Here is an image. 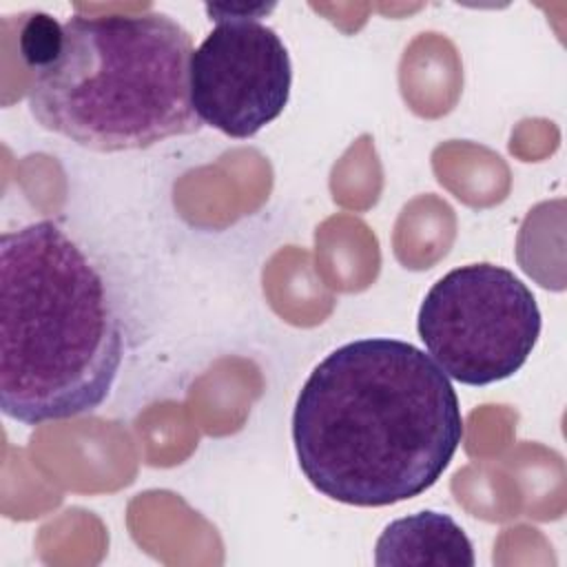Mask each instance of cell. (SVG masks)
I'll return each instance as SVG.
<instances>
[{
  "mask_svg": "<svg viewBox=\"0 0 567 567\" xmlns=\"http://www.w3.org/2000/svg\"><path fill=\"white\" fill-rule=\"evenodd\" d=\"M272 9L206 4L215 29L190 58V102L202 120L246 140L277 120L290 97L292 64L275 29L259 22Z\"/></svg>",
  "mask_w": 567,
  "mask_h": 567,
  "instance_id": "obj_5",
  "label": "cell"
},
{
  "mask_svg": "<svg viewBox=\"0 0 567 567\" xmlns=\"http://www.w3.org/2000/svg\"><path fill=\"white\" fill-rule=\"evenodd\" d=\"M463 441L450 377L416 346L370 337L326 354L292 412L308 483L354 507H383L430 489Z\"/></svg>",
  "mask_w": 567,
  "mask_h": 567,
  "instance_id": "obj_1",
  "label": "cell"
},
{
  "mask_svg": "<svg viewBox=\"0 0 567 567\" xmlns=\"http://www.w3.org/2000/svg\"><path fill=\"white\" fill-rule=\"evenodd\" d=\"M416 330L427 354L450 379L489 385L525 365L540 337V310L512 270L467 264L427 290Z\"/></svg>",
  "mask_w": 567,
  "mask_h": 567,
  "instance_id": "obj_4",
  "label": "cell"
},
{
  "mask_svg": "<svg viewBox=\"0 0 567 567\" xmlns=\"http://www.w3.org/2000/svg\"><path fill=\"white\" fill-rule=\"evenodd\" d=\"M60 40H62V24H58L51 16L33 13L29 18L20 35V51L33 73L47 66L58 55Z\"/></svg>",
  "mask_w": 567,
  "mask_h": 567,
  "instance_id": "obj_7",
  "label": "cell"
},
{
  "mask_svg": "<svg viewBox=\"0 0 567 567\" xmlns=\"http://www.w3.org/2000/svg\"><path fill=\"white\" fill-rule=\"evenodd\" d=\"M190 58V33L168 13H75L58 55L33 75L29 111L42 128L100 153L190 135L204 126Z\"/></svg>",
  "mask_w": 567,
  "mask_h": 567,
  "instance_id": "obj_3",
  "label": "cell"
},
{
  "mask_svg": "<svg viewBox=\"0 0 567 567\" xmlns=\"http://www.w3.org/2000/svg\"><path fill=\"white\" fill-rule=\"evenodd\" d=\"M374 563L379 567H472L474 547L450 514L423 509L392 520L381 532Z\"/></svg>",
  "mask_w": 567,
  "mask_h": 567,
  "instance_id": "obj_6",
  "label": "cell"
},
{
  "mask_svg": "<svg viewBox=\"0 0 567 567\" xmlns=\"http://www.w3.org/2000/svg\"><path fill=\"white\" fill-rule=\"evenodd\" d=\"M124 359L109 284L84 248L40 219L0 237V408L40 425L97 410Z\"/></svg>",
  "mask_w": 567,
  "mask_h": 567,
  "instance_id": "obj_2",
  "label": "cell"
}]
</instances>
